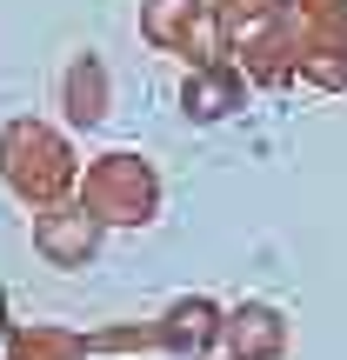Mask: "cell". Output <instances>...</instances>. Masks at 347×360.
Listing matches in <instances>:
<instances>
[{
    "label": "cell",
    "mask_w": 347,
    "mask_h": 360,
    "mask_svg": "<svg viewBox=\"0 0 347 360\" xmlns=\"http://www.w3.org/2000/svg\"><path fill=\"white\" fill-rule=\"evenodd\" d=\"M67 114H74L80 127H101L107 120V74H101V60H74V74H67Z\"/></svg>",
    "instance_id": "6da1fadb"
},
{
    "label": "cell",
    "mask_w": 347,
    "mask_h": 360,
    "mask_svg": "<svg viewBox=\"0 0 347 360\" xmlns=\"http://www.w3.org/2000/svg\"><path fill=\"white\" fill-rule=\"evenodd\" d=\"M227 101H234V80H227V74L187 80V114H227Z\"/></svg>",
    "instance_id": "7a4b0ae2"
}]
</instances>
